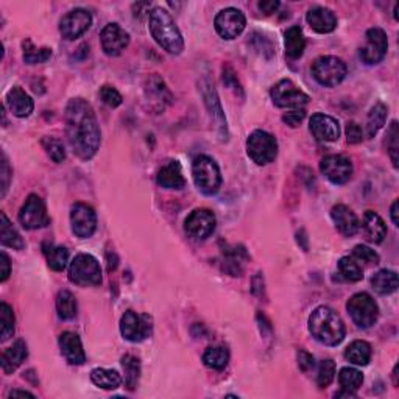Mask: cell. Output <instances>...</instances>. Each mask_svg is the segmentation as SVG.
Here are the masks:
<instances>
[{
  "instance_id": "obj_21",
  "label": "cell",
  "mask_w": 399,
  "mask_h": 399,
  "mask_svg": "<svg viewBox=\"0 0 399 399\" xmlns=\"http://www.w3.org/2000/svg\"><path fill=\"white\" fill-rule=\"evenodd\" d=\"M58 343H60L61 354L65 356V358L71 363V365H83V363L86 362L83 343L75 332H71V331L62 332L60 335Z\"/></svg>"
},
{
  "instance_id": "obj_16",
  "label": "cell",
  "mask_w": 399,
  "mask_h": 399,
  "mask_svg": "<svg viewBox=\"0 0 399 399\" xmlns=\"http://www.w3.org/2000/svg\"><path fill=\"white\" fill-rule=\"evenodd\" d=\"M216 216L209 209H195L184 222V229L195 240H205L216 229Z\"/></svg>"
},
{
  "instance_id": "obj_25",
  "label": "cell",
  "mask_w": 399,
  "mask_h": 399,
  "mask_svg": "<svg viewBox=\"0 0 399 399\" xmlns=\"http://www.w3.org/2000/svg\"><path fill=\"white\" fill-rule=\"evenodd\" d=\"M306 19H308V24L310 25L312 30H315L320 34L331 33L337 27V17H335L331 10L325 7H314L309 10Z\"/></svg>"
},
{
  "instance_id": "obj_48",
  "label": "cell",
  "mask_w": 399,
  "mask_h": 399,
  "mask_svg": "<svg viewBox=\"0 0 399 399\" xmlns=\"http://www.w3.org/2000/svg\"><path fill=\"white\" fill-rule=\"evenodd\" d=\"M304 117H306V111L303 108L292 109V111H288L282 115V122L287 124L288 126H292V128H297V126L301 125Z\"/></svg>"
},
{
  "instance_id": "obj_39",
  "label": "cell",
  "mask_w": 399,
  "mask_h": 399,
  "mask_svg": "<svg viewBox=\"0 0 399 399\" xmlns=\"http://www.w3.org/2000/svg\"><path fill=\"white\" fill-rule=\"evenodd\" d=\"M339 383L342 390L356 393L363 384V374L356 368L345 367L339 373Z\"/></svg>"
},
{
  "instance_id": "obj_50",
  "label": "cell",
  "mask_w": 399,
  "mask_h": 399,
  "mask_svg": "<svg viewBox=\"0 0 399 399\" xmlns=\"http://www.w3.org/2000/svg\"><path fill=\"white\" fill-rule=\"evenodd\" d=\"M10 178H11V169L8 164L7 156H2V169H0V181H2V196L7 195V190L10 186Z\"/></svg>"
},
{
  "instance_id": "obj_1",
  "label": "cell",
  "mask_w": 399,
  "mask_h": 399,
  "mask_svg": "<svg viewBox=\"0 0 399 399\" xmlns=\"http://www.w3.org/2000/svg\"><path fill=\"white\" fill-rule=\"evenodd\" d=\"M66 136L72 152L80 159L88 161L100 148V126L97 115L84 98H72L66 106Z\"/></svg>"
},
{
  "instance_id": "obj_11",
  "label": "cell",
  "mask_w": 399,
  "mask_h": 399,
  "mask_svg": "<svg viewBox=\"0 0 399 399\" xmlns=\"http://www.w3.org/2000/svg\"><path fill=\"white\" fill-rule=\"evenodd\" d=\"M389 49V39L383 28H369L365 34V43L361 47V60L368 66L379 65L387 55Z\"/></svg>"
},
{
  "instance_id": "obj_2",
  "label": "cell",
  "mask_w": 399,
  "mask_h": 399,
  "mask_svg": "<svg viewBox=\"0 0 399 399\" xmlns=\"http://www.w3.org/2000/svg\"><path fill=\"white\" fill-rule=\"evenodd\" d=\"M148 27L155 41L167 54L179 55L184 50L183 34L167 10L156 7L150 11Z\"/></svg>"
},
{
  "instance_id": "obj_52",
  "label": "cell",
  "mask_w": 399,
  "mask_h": 399,
  "mask_svg": "<svg viewBox=\"0 0 399 399\" xmlns=\"http://www.w3.org/2000/svg\"><path fill=\"white\" fill-rule=\"evenodd\" d=\"M10 273H11L10 258L7 256V253L2 251V253H0V281H2V282L7 281Z\"/></svg>"
},
{
  "instance_id": "obj_44",
  "label": "cell",
  "mask_w": 399,
  "mask_h": 399,
  "mask_svg": "<svg viewBox=\"0 0 399 399\" xmlns=\"http://www.w3.org/2000/svg\"><path fill=\"white\" fill-rule=\"evenodd\" d=\"M335 376V363L331 361V358H326L320 363L318 367V374H317V384L321 389H325L329 384L334 380Z\"/></svg>"
},
{
  "instance_id": "obj_18",
  "label": "cell",
  "mask_w": 399,
  "mask_h": 399,
  "mask_svg": "<svg viewBox=\"0 0 399 399\" xmlns=\"http://www.w3.org/2000/svg\"><path fill=\"white\" fill-rule=\"evenodd\" d=\"M100 43L108 56H117L128 47L130 34L119 24H108L100 33Z\"/></svg>"
},
{
  "instance_id": "obj_24",
  "label": "cell",
  "mask_w": 399,
  "mask_h": 399,
  "mask_svg": "<svg viewBox=\"0 0 399 399\" xmlns=\"http://www.w3.org/2000/svg\"><path fill=\"white\" fill-rule=\"evenodd\" d=\"M156 181L164 189L181 190L183 187H186V178L183 175V169L178 161H169L166 166L161 167Z\"/></svg>"
},
{
  "instance_id": "obj_22",
  "label": "cell",
  "mask_w": 399,
  "mask_h": 399,
  "mask_svg": "<svg viewBox=\"0 0 399 399\" xmlns=\"http://www.w3.org/2000/svg\"><path fill=\"white\" fill-rule=\"evenodd\" d=\"M331 217L335 223V228L345 237H352L361 227L356 214L345 205H335L331 209Z\"/></svg>"
},
{
  "instance_id": "obj_42",
  "label": "cell",
  "mask_w": 399,
  "mask_h": 399,
  "mask_svg": "<svg viewBox=\"0 0 399 399\" xmlns=\"http://www.w3.org/2000/svg\"><path fill=\"white\" fill-rule=\"evenodd\" d=\"M0 323H2V342H7L14 334V314L7 303H0Z\"/></svg>"
},
{
  "instance_id": "obj_3",
  "label": "cell",
  "mask_w": 399,
  "mask_h": 399,
  "mask_svg": "<svg viewBox=\"0 0 399 399\" xmlns=\"http://www.w3.org/2000/svg\"><path fill=\"white\" fill-rule=\"evenodd\" d=\"M309 332L317 342L326 346H337L345 339V325L334 309L320 306L309 317Z\"/></svg>"
},
{
  "instance_id": "obj_15",
  "label": "cell",
  "mask_w": 399,
  "mask_h": 399,
  "mask_svg": "<svg viewBox=\"0 0 399 399\" xmlns=\"http://www.w3.org/2000/svg\"><path fill=\"white\" fill-rule=\"evenodd\" d=\"M72 233L80 239H88L95 233L97 214L89 205L75 203L71 209Z\"/></svg>"
},
{
  "instance_id": "obj_37",
  "label": "cell",
  "mask_w": 399,
  "mask_h": 399,
  "mask_svg": "<svg viewBox=\"0 0 399 399\" xmlns=\"http://www.w3.org/2000/svg\"><path fill=\"white\" fill-rule=\"evenodd\" d=\"M229 362V351L223 346H211L203 354V363L207 368L223 369Z\"/></svg>"
},
{
  "instance_id": "obj_29",
  "label": "cell",
  "mask_w": 399,
  "mask_h": 399,
  "mask_svg": "<svg viewBox=\"0 0 399 399\" xmlns=\"http://www.w3.org/2000/svg\"><path fill=\"white\" fill-rule=\"evenodd\" d=\"M284 45L286 55L290 58V60H298V58L303 56L306 49V38L301 27L293 25L290 28H287V32L284 34Z\"/></svg>"
},
{
  "instance_id": "obj_7",
  "label": "cell",
  "mask_w": 399,
  "mask_h": 399,
  "mask_svg": "<svg viewBox=\"0 0 399 399\" xmlns=\"http://www.w3.org/2000/svg\"><path fill=\"white\" fill-rule=\"evenodd\" d=\"M346 309H348V314L352 318V321L356 323L357 328L368 329L378 321L379 317L378 303L374 301L372 295H368L365 292L352 295L348 299V303H346Z\"/></svg>"
},
{
  "instance_id": "obj_54",
  "label": "cell",
  "mask_w": 399,
  "mask_h": 399,
  "mask_svg": "<svg viewBox=\"0 0 399 399\" xmlns=\"http://www.w3.org/2000/svg\"><path fill=\"white\" fill-rule=\"evenodd\" d=\"M398 207H399V203H398V200L393 201V205H391V209H390V216H391V222L395 227H399V218H398Z\"/></svg>"
},
{
  "instance_id": "obj_35",
  "label": "cell",
  "mask_w": 399,
  "mask_h": 399,
  "mask_svg": "<svg viewBox=\"0 0 399 399\" xmlns=\"http://www.w3.org/2000/svg\"><path fill=\"white\" fill-rule=\"evenodd\" d=\"M387 106L384 103H376V105L369 109L368 117H367V137H374L378 135L379 130L385 125L387 120Z\"/></svg>"
},
{
  "instance_id": "obj_30",
  "label": "cell",
  "mask_w": 399,
  "mask_h": 399,
  "mask_svg": "<svg viewBox=\"0 0 399 399\" xmlns=\"http://www.w3.org/2000/svg\"><path fill=\"white\" fill-rule=\"evenodd\" d=\"M0 242L3 247L13 248V250H24L25 242L22 239V236L17 233V229L10 223L8 217L5 216V212L0 214Z\"/></svg>"
},
{
  "instance_id": "obj_31",
  "label": "cell",
  "mask_w": 399,
  "mask_h": 399,
  "mask_svg": "<svg viewBox=\"0 0 399 399\" xmlns=\"http://www.w3.org/2000/svg\"><path fill=\"white\" fill-rule=\"evenodd\" d=\"M91 380L103 390H115L122 385V376L115 369L95 368L91 372Z\"/></svg>"
},
{
  "instance_id": "obj_33",
  "label": "cell",
  "mask_w": 399,
  "mask_h": 399,
  "mask_svg": "<svg viewBox=\"0 0 399 399\" xmlns=\"http://www.w3.org/2000/svg\"><path fill=\"white\" fill-rule=\"evenodd\" d=\"M372 286L379 295H390L398 288V275L393 270H379L372 277Z\"/></svg>"
},
{
  "instance_id": "obj_55",
  "label": "cell",
  "mask_w": 399,
  "mask_h": 399,
  "mask_svg": "<svg viewBox=\"0 0 399 399\" xmlns=\"http://www.w3.org/2000/svg\"><path fill=\"white\" fill-rule=\"evenodd\" d=\"M10 398H16V396H28V398H34L33 393L30 391H25V390H13L10 391Z\"/></svg>"
},
{
  "instance_id": "obj_23",
  "label": "cell",
  "mask_w": 399,
  "mask_h": 399,
  "mask_svg": "<svg viewBox=\"0 0 399 399\" xmlns=\"http://www.w3.org/2000/svg\"><path fill=\"white\" fill-rule=\"evenodd\" d=\"M7 106L11 111V114L16 115V117H28L33 113L34 103L33 98L27 94V92L19 88V86H14L7 92Z\"/></svg>"
},
{
  "instance_id": "obj_56",
  "label": "cell",
  "mask_w": 399,
  "mask_h": 399,
  "mask_svg": "<svg viewBox=\"0 0 399 399\" xmlns=\"http://www.w3.org/2000/svg\"><path fill=\"white\" fill-rule=\"evenodd\" d=\"M393 384H395V387H398V365L395 367V369H393Z\"/></svg>"
},
{
  "instance_id": "obj_10",
  "label": "cell",
  "mask_w": 399,
  "mask_h": 399,
  "mask_svg": "<svg viewBox=\"0 0 399 399\" xmlns=\"http://www.w3.org/2000/svg\"><path fill=\"white\" fill-rule=\"evenodd\" d=\"M152 318L146 314H136L133 310H126L120 318V332L128 342H142V340L152 335Z\"/></svg>"
},
{
  "instance_id": "obj_27",
  "label": "cell",
  "mask_w": 399,
  "mask_h": 399,
  "mask_svg": "<svg viewBox=\"0 0 399 399\" xmlns=\"http://www.w3.org/2000/svg\"><path fill=\"white\" fill-rule=\"evenodd\" d=\"M28 356V350L24 340H16L13 346H10L8 350H5L2 356V369L3 373L11 374L16 372L17 368L22 365V362L25 361Z\"/></svg>"
},
{
  "instance_id": "obj_53",
  "label": "cell",
  "mask_w": 399,
  "mask_h": 399,
  "mask_svg": "<svg viewBox=\"0 0 399 399\" xmlns=\"http://www.w3.org/2000/svg\"><path fill=\"white\" fill-rule=\"evenodd\" d=\"M258 7L265 16H270L276 13V10L280 8V2L277 0H262V2L258 3Z\"/></svg>"
},
{
  "instance_id": "obj_17",
  "label": "cell",
  "mask_w": 399,
  "mask_h": 399,
  "mask_svg": "<svg viewBox=\"0 0 399 399\" xmlns=\"http://www.w3.org/2000/svg\"><path fill=\"white\" fill-rule=\"evenodd\" d=\"M320 170L332 184H345L352 176L351 161L342 155H328L321 159Z\"/></svg>"
},
{
  "instance_id": "obj_14",
  "label": "cell",
  "mask_w": 399,
  "mask_h": 399,
  "mask_svg": "<svg viewBox=\"0 0 399 399\" xmlns=\"http://www.w3.org/2000/svg\"><path fill=\"white\" fill-rule=\"evenodd\" d=\"M214 25H216L217 33L220 34L223 39L231 41V39H236L237 36H240L242 32L245 30L247 19L240 10L225 8L216 16Z\"/></svg>"
},
{
  "instance_id": "obj_47",
  "label": "cell",
  "mask_w": 399,
  "mask_h": 399,
  "mask_svg": "<svg viewBox=\"0 0 399 399\" xmlns=\"http://www.w3.org/2000/svg\"><path fill=\"white\" fill-rule=\"evenodd\" d=\"M352 256L368 265L379 264V254L367 245H356L354 250H352Z\"/></svg>"
},
{
  "instance_id": "obj_8",
  "label": "cell",
  "mask_w": 399,
  "mask_h": 399,
  "mask_svg": "<svg viewBox=\"0 0 399 399\" xmlns=\"http://www.w3.org/2000/svg\"><path fill=\"white\" fill-rule=\"evenodd\" d=\"M247 152L258 166L270 164L271 161H275L277 155V142L275 136H271L270 133L256 130L248 137Z\"/></svg>"
},
{
  "instance_id": "obj_13",
  "label": "cell",
  "mask_w": 399,
  "mask_h": 399,
  "mask_svg": "<svg viewBox=\"0 0 399 399\" xmlns=\"http://www.w3.org/2000/svg\"><path fill=\"white\" fill-rule=\"evenodd\" d=\"M92 16L88 10L75 8L62 16L60 22V33L67 41H75L91 28Z\"/></svg>"
},
{
  "instance_id": "obj_41",
  "label": "cell",
  "mask_w": 399,
  "mask_h": 399,
  "mask_svg": "<svg viewBox=\"0 0 399 399\" xmlns=\"http://www.w3.org/2000/svg\"><path fill=\"white\" fill-rule=\"evenodd\" d=\"M52 56V49L49 47H43V49H36L32 44V41L24 43V61L27 65H41V62L49 61Z\"/></svg>"
},
{
  "instance_id": "obj_6",
  "label": "cell",
  "mask_w": 399,
  "mask_h": 399,
  "mask_svg": "<svg viewBox=\"0 0 399 399\" xmlns=\"http://www.w3.org/2000/svg\"><path fill=\"white\" fill-rule=\"evenodd\" d=\"M346 73H348V67L337 56H320L317 58L312 65V75L321 86L326 88H334V86L340 84L345 80Z\"/></svg>"
},
{
  "instance_id": "obj_36",
  "label": "cell",
  "mask_w": 399,
  "mask_h": 399,
  "mask_svg": "<svg viewBox=\"0 0 399 399\" xmlns=\"http://www.w3.org/2000/svg\"><path fill=\"white\" fill-rule=\"evenodd\" d=\"M56 312L61 320H72L77 315V299L69 290L56 295Z\"/></svg>"
},
{
  "instance_id": "obj_32",
  "label": "cell",
  "mask_w": 399,
  "mask_h": 399,
  "mask_svg": "<svg viewBox=\"0 0 399 399\" xmlns=\"http://www.w3.org/2000/svg\"><path fill=\"white\" fill-rule=\"evenodd\" d=\"M345 357L350 363H354L358 367L368 365L372 361V346L363 340H354L345 351Z\"/></svg>"
},
{
  "instance_id": "obj_45",
  "label": "cell",
  "mask_w": 399,
  "mask_h": 399,
  "mask_svg": "<svg viewBox=\"0 0 399 399\" xmlns=\"http://www.w3.org/2000/svg\"><path fill=\"white\" fill-rule=\"evenodd\" d=\"M398 137H399V131H398V122L393 120L389 133H387V150H389L390 159L395 169H398V152H399V146H398Z\"/></svg>"
},
{
  "instance_id": "obj_43",
  "label": "cell",
  "mask_w": 399,
  "mask_h": 399,
  "mask_svg": "<svg viewBox=\"0 0 399 399\" xmlns=\"http://www.w3.org/2000/svg\"><path fill=\"white\" fill-rule=\"evenodd\" d=\"M43 147L45 148V153L49 155V158L54 161V163L60 164L66 159V150H65V147H62L61 141H58V139L44 137Z\"/></svg>"
},
{
  "instance_id": "obj_51",
  "label": "cell",
  "mask_w": 399,
  "mask_h": 399,
  "mask_svg": "<svg viewBox=\"0 0 399 399\" xmlns=\"http://www.w3.org/2000/svg\"><path fill=\"white\" fill-rule=\"evenodd\" d=\"M298 367L301 368L304 373H308V372H310V369H314V367H315L314 356L309 354V352H306V351H299L298 352Z\"/></svg>"
},
{
  "instance_id": "obj_40",
  "label": "cell",
  "mask_w": 399,
  "mask_h": 399,
  "mask_svg": "<svg viewBox=\"0 0 399 399\" xmlns=\"http://www.w3.org/2000/svg\"><path fill=\"white\" fill-rule=\"evenodd\" d=\"M339 271L346 281L357 282L363 280V270L352 258H342L339 261Z\"/></svg>"
},
{
  "instance_id": "obj_28",
  "label": "cell",
  "mask_w": 399,
  "mask_h": 399,
  "mask_svg": "<svg viewBox=\"0 0 399 399\" xmlns=\"http://www.w3.org/2000/svg\"><path fill=\"white\" fill-rule=\"evenodd\" d=\"M203 97H205V103H206L207 109L211 111L212 120L217 124V128H220L222 131H225V135H228L227 133V119H225V115H223L220 102H218V97H217V92L209 82L203 83Z\"/></svg>"
},
{
  "instance_id": "obj_26",
  "label": "cell",
  "mask_w": 399,
  "mask_h": 399,
  "mask_svg": "<svg viewBox=\"0 0 399 399\" xmlns=\"http://www.w3.org/2000/svg\"><path fill=\"white\" fill-rule=\"evenodd\" d=\"M362 229L367 240L373 242V244H380L387 236V225L383 220V217L374 211H367L363 214Z\"/></svg>"
},
{
  "instance_id": "obj_4",
  "label": "cell",
  "mask_w": 399,
  "mask_h": 399,
  "mask_svg": "<svg viewBox=\"0 0 399 399\" xmlns=\"http://www.w3.org/2000/svg\"><path fill=\"white\" fill-rule=\"evenodd\" d=\"M192 176L195 186L205 195H216L220 190L222 173L211 156H196L192 163Z\"/></svg>"
},
{
  "instance_id": "obj_5",
  "label": "cell",
  "mask_w": 399,
  "mask_h": 399,
  "mask_svg": "<svg viewBox=\"0 0 399 399\" xmlns=\"http://www.w3.org/2000/svg\"><path fill=\"white\" fill-rule=\"evenodd\" d=\"M69 280L80 287L102 284V267L92 254L80 253L69 265Z\"/></svg>"
},
{
  "instance_id": "obj_46",
  "label": "cell",
  "mask_w": 399,
  "mask_h": 399,
  "mask_svg": "<svg viewBox=\"0 0 399 399\" xmlns=\"http://www.w3.org/2000/svg\"><path fill=\"white\" fill-rule=\"evenodd\" d=\"M100 98L103 100L105 105H108L109 108H117L122 105V95H120V92L113 88V86L105 84L100 88Z\"/></svg>"
},
{
  "instance_id": "obj_34",
  "label": "cell",
  "mask_w": 399,
  "mask_h": 399,
  "mask_svg": "<svg viewBox=\"0 0 399 399\" xmlns=\"http://www.w3.org/2000/svg\"><path fill=\"white\" fill-rule=\"evenodd\" d=\"M44 256L47 259V264L52 270L62 271L67 267L69 262V251L65 247H56L52 244H44L43 247Z\"/></svg>"
},
{
  "instance_id": "obj_20",
  "label": "cell",
  "mask_w": 399,
  "mask_h": 399,
  "mask_svg": "<svg viewBox=\"0 0 399 399\" xmlns=\"http://www.w3.org/2000/svg\"><path fill=\"white\" fill-rule=\"evenodd\" d=\"M146 97L150 102V108L155 109V111H164L166 106L169 105L172 100V94L169 88H167L164 80L159 77L158 73L150 75L146 82Z\"/></svg>"
},
{
  "instance_id": "obj_12",
  "label": "cell",
  "mask_w": 399,
  "mask_h": 399,
  "mask_svg": "<svg viewBox=\"0 0 399 399\" xmlns=\"http://www.w3.org/2000/svg\"><path fill=\"white\" fill-rule=\"evenodd\" d=\"M19 222L25 229H39L47 227L50 223V217L41 196L34 194L28 195L24 206L21 207Z\"/></svg>"
},
{
  "instance_id": "obj_19",
  "label": "cell",
  "mask_w": 399,
  "mask_h": 399,
  "mask_svg": "<svg viewBox=\"0 0 399 399\" xmlns=\"http://www.w3.org/2000/svg\"><path fill=\"white\" fill-rule=\"evenodd\" d=\"M309 130L320 142H335L340 137V125L337 120L321 113L312 115Z\"/></svg>"
},
{
  "instance_id": "obj_9",
  "label": "cell",
  "mask_w": 399,
  "mask_h": 399,
  "mask_svg": "<svg viewBox=\"0 0 399 399\" xmlns=\"http://www.w3.org/2000/svg\"><path fill=\"white\" fill-rule=\"evenodd\" d=\"M271 100L277 108L299 109L309 103V95L295 84L292 80H281L270 91Z\"/></svg>"
},
{
  "instance_id": "obj_49",
  "label": "cell",
  "mask_w": 399,
  "mask_h": 399,
  "mask_svg": "<svg viewBox=\"0 0 399 399\" xmlns=\"http://www.w3.org/2000/svg\"><path fill=\"white\" fill-rule=\"evenodd\" d=\"M363 139V131L357 122H350L346 125V141L348 144H361Z\"/></svg>"
},
{
  "instance_id": "obj_38",
  "label": "cell",
  "mask_w": 399,
  "mask_h": 399,
  "mask_svg": "<svg viewBox=\"0 0 399 399\" xmlns=\"http://www.w3.org/2000/svg\"><path fill=\"white\" fill-rule=\"evenodd\" d=\"M122 367L125 372V385L128 390H135L139 383V376H141V363H139V358L126 354L122 357Z\"/></svg>"
}]
</instances>
